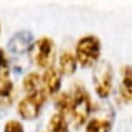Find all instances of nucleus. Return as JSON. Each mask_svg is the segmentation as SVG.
Listing matches in <instances>:
<instances>
[{
    "label": "nucleus",
    "instance_id": "6",
    "mask_svg": "<svg viewBox=\"0 0 132 132\" xmlns=\"http://www.w3.org/2000/svg\"><path fill=\"white\" fill-rule=\"evenodd\" d=\"M41 85L43 88L45 90L46 93L48 95H53L56 93L61 87V75L56 69H53L52 67L46 69V72L44 73V75L41 78Z\"/></svg>",
    "mask_w": 132,
    "mask_h": 132
},
{
    "label": "nucleus",
    "instance_id": "2",
    "mask_svg": "<svg viewBox=\"0 0 132 132\" xmlns=\"http://www.w3.org/2000/svg\"><path fill=\"white\" fill-rule=\"evenodd\" d=\"M30 55L39 67L47 69L56 60V45L50 38H41L34 44Z\"/></svg>",
    "mask_w": 132,
    "mask_h": 132
},
{
    "label": "nucleus",
    "instance_id": "15",
    "mask_svg": "<svg viewBox=\"0 0 132 132\" xmlns=\"http://www.w3.org/2000/svg\"><path fill=\"white\" fill-rule=\"evenodd\" d=\"M4 132H24V128L20 121L9 120L4 126Z\"/></svg>",
    "mask_w": 132,
    "mask_h": 132
},
{
    "label": "nucleus",
    "instance_id": "14",
    "mask_svg": "<svg viewBox=\"0 0 132 132\" xmlns=\"http://www.w3.org/2000/svg\"><path fill=\"white\" fill-rule=\"evenodd\" d=\"M9 74H10V65H9L7 57L5 52L0 48V84L7 80Z\"/></svg>",
    "mask_w": 132,
    "mask_h": 132
},
{
    "label": "nucleus",
    "instance_id": "11",
    "mask_svg": "<svg viewBox=\"0 0 132 132\" xmlns=\"http://www.w3.org/2000/svg\"><path fill=\"white\" fill-rule=\"evenodd\" d=\"M121 96L124 100L130 102L132 98V74L131 68L126 67L124 70V76H122V82H121Z\"/></svg>",
    "mask_w": 132,
    "mask_h": 132
},
{
    "label": "nucleus",
    "instance_id": "8",
    "mask_svg": "<svg viewBox=\"0 0 132 132\" xmlns=\"http://www.w3.org/2000/svg\"><path fill=\"white\" fill-rule=\"evenodd\" d=\"M61 72L65 75H72L76 70V58L70 52H63L60 57Z\"/></svg>",
    "mask_w": 132,
    "mask_h": 132
},
{
    "label": "nucleus",
    "instance_id": "4",
    "mask_svg": "<svg viewBox=\"0 0 132 132\" xmlns=\"http://www.w3.org/2000/svg\"><path fill=\"white\" fill-rule=\"evenodd\" d=\"M46 100L45 90H39L36 92L28 93V96L24 97L18 104V113L26 120H33L38 118L40 109Z\"/></svg>",
    "mask_w": 132,
    "mask_h": 132
},
{
    "label": "nucleus",
    "instance_id": "7",
    "mask_svg": "<svg viewBox=\"0 0 132 132\" xmlns=\"http://www.w3.org/2000/svg\"><path fill=\"white\" fill-rule=\"evenodd\" d=\"M15 98V88L11 81H4L0 84V105L1 107H10Z\"/></svg>",
    "mask_w": 132,
    "mask_h": 132
},
{
    "label": "nucleus",
    "instance_id": "9",
    "mask_svg": "<svg viewBox=\"0 0 132 132\" xmlns=\"http://www.w3.org/2000/svg\"><path fill=\"white\" fill-rule=\"evenodd\" d=\"M23 87L28 93L36 92V91H39V90H44L43 85H41L40 75L38 73H29L28 75L24 76Z\"/></svg>",
    "mask_w": 132,
    "mask_h": 132
},
{
    "label": "nucleus",
    "instance_id": "3",
    "mask_svg": "<svg viewBox=\"0 0 132 132\" xmlns=\"http://www.w3.org/2000/svg\"><path fill=\"white\" fill-rule=\"evenodd\" d=\"M90 110H91V104H90L88 95L81 87L78 88L74 96L72 97L70 112H69V116H72L74 125L81 126L84 124L88 118Z\"/></svg>",
    "mask_w": 132,
    "mask_h": 132
},
{
    "label": "nucleus",
    "instance_id": "5",
    "mask_svg": "<svg viewBox=\"0 0 132 132\" xmlns=\"http://www.w3.org/2000/svg\"><path fill=\"white\" fill-rule=\"evenodd\" d=\"M95 79V86H96L97 95L102 98H107L110 95L113 88V74L109 65L100 68Z\"/></svg>",
    "mask_w": 132,
    "mask_h": 132
},
{
    "label": "nucleus",
    "instance_id": "16",
    "mask_svg": "<svg viewBox=\"0 0 132 132\" xmlns=\"http://www.w3.org/2000/svg\"><path fill=\"white\" fill-rule=\"evenodd\" d=\"M0 30H1V26H0Z\"/></svg>",
    "mask_w": 132,
    "mask_h": 132
},
{
    "label": "nucleus",
    "instance_id": "1",
    "mask_svg": "<svg viewBox=\"0 0 132 132\" xmlns=\"http://www.w3.org/2000/svg\"><path fill=\"white\" fill-rule=\"evenodd\" d=\"M101 55V43L98 38L87 35L81 38L76 45V62L81 67H91L96 63Z\"/></svg>",
    "mask_w": 132,
    "mask_h": 132
},
{
    "label": "nucleus",
    "instance_id": "12",
    "mask_svg": "<svg viewBox=\"0 0 132 132\" xmlns=\"http://www.w3.org/2000/svg\"><path fill=\"white\" fill-rule=\"evenodd\" d=\"M110 128V121L105 119H92L86 125V132H109Z\"/></svg>",
    "mask_w": 132,
    "mask_h": 132
},
{
    "label": "nucleus",
    "instance_id": "13",
    "mask_svg": "<svg viewBox=\"0 0 132 132\" xmlns=\"http://www.w3.org/2000/svg\"><path fill=\"white\" fill-rule=\"evenodd\" d=\"M70 103H72V97L63 93L58 97V100L56 101V107L58 108V113L62 114L63 116H69V112H70Z\"/></svg>",
    "mask_w": 132,
    "mask_h": 132
},
{
    "label": "nucleus",
    "instance_id": "10",
    "mask_svg": "<svg viewBox=\"0 0 132 132\" xmlns=\"http://www.w3.org/2000/svg\"><path fill=\"white\" fill-rule=\"evenodd\" d=\"M48 132H69L65 116L57 113L48 121Z\"/></svg>",
    "mask_w": 132,
    "mask_h": 132
}]
</instances>
